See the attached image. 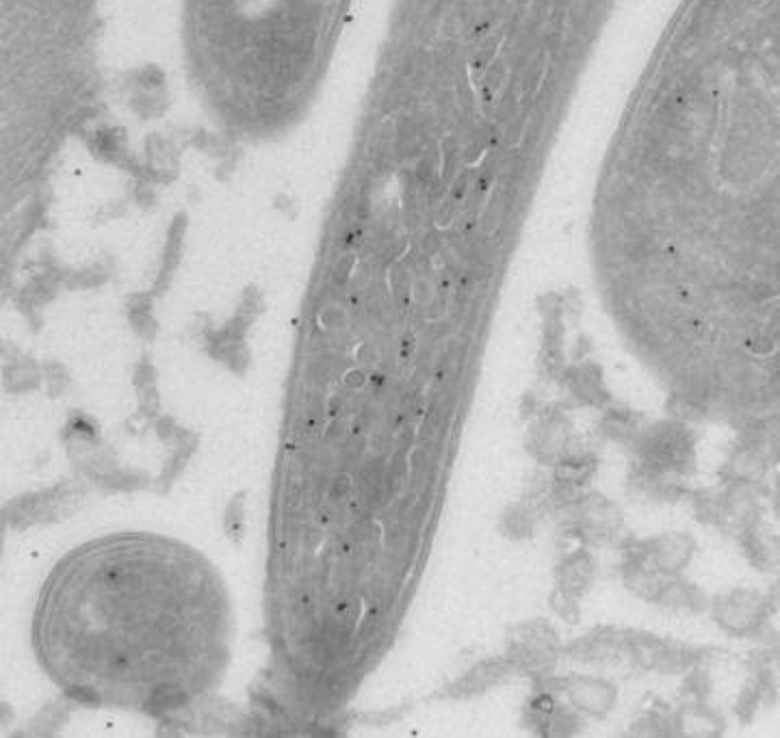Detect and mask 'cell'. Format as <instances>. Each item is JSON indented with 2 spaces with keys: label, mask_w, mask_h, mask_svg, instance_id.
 I'll list each match as a JSON object with an SVG mask.
<instances>
[{
  "label": "cell",
  "mask_w": 780,
  "mask_h": 738,
  "mask_svg": "<svg viewBox=\"0 0 780 738\" xmlns=\"http://www.w3.org/2000/svg\"><path fill=\"white\" fill-rule=\"evenodd\" d=\"M336 0H200L198 33L217 55L293 78L317 59Z\"/></svg>",
  "instance_id": "cell-1"
},
{
  "label": "cell",
  "mask_w": 780,
  "mask_h": 738,
  "mask_svg": "<svg viewBox=\"0 0 780 738\" xmlns=\"http://www.w3.org/2000/svg\"><path fill=\"white\" fill-rule=\"evenodd\" d=\"M765 613L763 596L750 589H735L715 602L718 622L733 632H748L757 628Z\"/></svg>",
  "instance_id": "cell-2"
},
{
  "label": "cell",
  "mask_w": 780,
  "mask_h": 738,
  "mask_svg": "<svg viewBox=\"0 0 780 738\" xmlns=\"http://www.w3.org/2000/svg\"><path fill=\"white\" fill-rule=\"evenodd\" d=\"M692 550H694L692 539L687 535H666L650 546L648 555L655 561V565L661 572L672 574L676 570H681L689 561Z\"/></svg>",
  "instance_id": "cell-3"
},
{
  "label": "cell",
  "mask_w": 780,
  "mask_h": 738,
  "mask_svg": "<svg viewBox=\"0 0 780 738\" xmlns=\"http://www.w3.org/2000/svg\"><path fill=\"white\" fill-rule=\"evenodd\" d=\"M568 695L572 704L585 713H605L614 700V689L598 680H575L570 682Z\"/></svg>",
  "instance_id": "cell-4"
},
{
  "label": "cell",
  "mask_w": 780,
  "mask_h": 738,
  "mask_svg": "<svg viewBox=\"0 0 780 738\" xmlns=\"http://www.w3.org/2000/svg\"><path fill=\"white\" fill-rule=\"evenodd\" d=\"M590 574H592V565L588 563V559H583V557L572 559V561L566 565V568L562 570L564 591H568V593H572V591H581L585 585H588Z\"/></svg>",
  "instance_id": "cell-5"
},
{
  "label": "cell",
  "mask_w": 780,
  "mask_h": 738,
  "mask_svg": "<svg viewBox=\"0 0 780 738\" xmlns=\"http://www.w3.org/2000/svg\"><path fill=\"white\" fill-rule=\"evenodd\" d=\"M590 472L592 468L588 461H568V464L559 466V479H562L566 485H581L590 477Z\"/></svg>",
  "instance_id": "cell-6"
}]
</instances>
